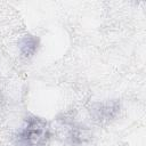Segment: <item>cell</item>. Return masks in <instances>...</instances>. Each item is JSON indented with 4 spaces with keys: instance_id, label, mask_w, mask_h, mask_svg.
Wrapping results in <instances>:
<instances>
[{
    "instance_id": "obj_1",
    "label": "cell",
    "mask_w": 146,
    "mask_h": 146,
    "mask_svg": "<svg viewBox=\"0 0 146 146\" xmlns=\"http://www.w3.org/2000/svg\"><path fill=\"white\" fill-rule=\"evenodd\" d=\"M50 139L51 129L49 123L35 115L26 117L24 125L17 133L19 146H48Z\"/></svg>"
},
{
    "instance_id": "obj_2",
    "label": "cell",
    "mask_w": 146,
    "mask_h": 146,
    "mask_svg": "<svg viewBox=\"0 0 146 146\" xmlns=\"http://www.w3.org/2000/svg\"><path fill=\"white\" fill-rule=\"evenodd\" d=\"M40 40L39 38L34 36V35H25L19 41V49L23 56L25 57H31L35 54V51L38 50Z\"/></svg>"
}]
</instances>
